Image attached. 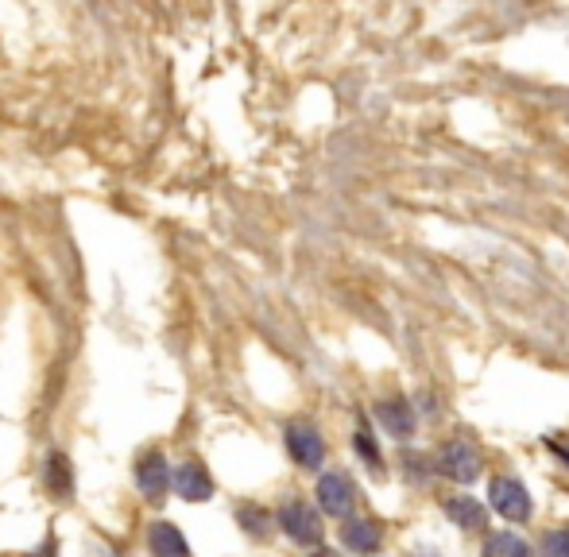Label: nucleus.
I'll return each instance as SVG.
<instances>
[{
	"mask_svg": "<svg viewBox=\"0 0 569 557\" xmlns=\"http://www.w3.org/2000/svg\"><path fill=\"white\" fill-rule=\"evenodd\" d=\"M151 554L155 557H190V546L171 523H155L151 527Z\"/></svg>",
	"mask_w": 569,
	"mask_h": 557,
	"instance_id": "nucleus-8",
	"label": "nucleus"
},
{
	"mask_svg": "<svg viewBox=\"0 0 569 557\" xmlns=\"http://www.w3.org/2000/svg\"><path fill=\"white\" fill-rule=\"evenodd\" d=\"M380 422L388 426L395 438H411L415 434V418L407 411V403H399V399H391V403H380Z\"/></svg>",
	"mask_w": 569,
	"mask_h": 557,
	"instance_id": "nucleus-10",
	"label": "nucleus"
},
{
	"mask_svg": "<svg viewBox=\"0 0 569 557\" xmlns=\"http://www.w3.org/2000/svg\"><path fill=\"white\" fill-rule=\"evenodd\" d=\"M136 484H140V492L148 499H159L167 492V484H171V469H167V457L163 453H148V457H140V465H136Z\"/></svg>",
	"mask_w": 569,
	"mask_h": 557,
	"instance_id": "nucleus-6",
	"label": "nucleus"
},
{
	"mask_svg": "<svg viewBox=\"0 0 569 557\" xmlns=\"http://www.w3.org/2000/svg\"><path fill=\"white\" fill-rule=\"evenodd\" d=\"M438 469L446 472L450 480L457 484H469V480H477L480 476V457L473 445H465V441H453L442 449V457H438Z\"/></svg>",
	"mask_w": 569,
	"mask_h": 557,
	"instance_id": "nucleus-3",
	"label": "nucleus"
},
{
	"mask_svg": "<svg viewBox=\"0 0 569 557\" xmlns=\"http://www.w3.org/2000/svg\"><path fill=\"white\" fill-rule=\"evenodd\" d=\"M171 484H175V492L182 499H190V503H202V499L213 496V480L206 476V469L198 465V461H186L175 476H171Z\"/></svg>",
	"mask_w": 569,
	"mask_h": 557,
	"instance_id": "nucleus-7",
	"label": "nucleus"
},
{
	"mask_svg": "<svg viewBox=\"0 0 569 557\" xmlns=\"http://www.w3.org/2000/svg\"><path fill=\"white\" fill-rule=\"evenodd\" d=\"M287 449H291V457L299 461L302 469H318L322 465V457H326V441L322 434L314 430V426H287Z\"/></svg>",
	"mask_w": 569,
	"mask_h": 557,
	"instance_id": "nucleus-2",
	"label": "nucleus"
},
{
	"mask_svg": "<svg viewBox=\"0 0 569 557\" xmlns=\"http://www.w3.org/2000/svg\"><path fill=\"white\" fill-rule=\"evenodd\" d=\"M341 538H345V546H349V550L372 554V550L380 546V527H376V523H364V519H353L349 527L341 530Z\"/></svg>",
	"mask_w": 569,
	"mask_h": 557,
	"instance_id": "nucleus-11",
	"label": "nucleus"
},
{
	"mask_svg": "<svg viewBox=\"0 0 569 557\" xmlns=\"http://www.w3.org/2000/svg\"><path fill=\"white\" fill-rule=\"evenodd\" d=\"M446 515H450L457 527H465V530L488 527V515H484V507H480L477 499H469V496L446 499Z\"/></svg>",
	"mask_w": 569,
	"mask_h": 557,
	"instance_id": "nucleus-9",
	"label": "nucleus"
},
{
	"mask_svg": "<svg viewBox=\"0 0 569 557\" xmlns=\"http://www.w3.org/2000/svg\"><path fill=\"white\" fill-rule=\"evenodd\" d=\"M357 449L372 461V465L380 461V453H376V445H372V438H368V430H364V426H360V434H357Z\"/></svg>",
	"mask_w": 569,
	"mask_h": 557,
	"instance_id": "nucleus-14",
	"label": "nucleus"
},
{
	"mask_svg": "<svg viewBox=\"0 0 569 557\" xmlns=\"http://www.w3.org/2000/svg\"><path fill=\"white\" fill-rule=\"evenodd\" d=\"M318 503H322L326 515L345 519V515L353 511V484H349V476H341V472L322 476V480H318Z\"/></svg>",
	"mask_w": 569,
	"mask_h": 557,
	"instance_id": "nucleus-4",
	"label": "nucleus"
},
{
	"mask_svg": "<svg viewBox=\"0 0 569 557\" xmlns=\"http://www.w3.org/2000/svg\"><path fill=\"white\" fill-rule=\"evenodd\" d=\"M318 557H333V554H318Z\"/></svg>",
	"mask_w": 569,
	"mask_h": 557,
	"instance_id": "nucleus-15",
	"label": "nucleus"
},
{
	"mask_svg": "<svg viewBox=\"0 0 569 557\" xmlns=\"http://www.w3.org/2000/svg\"><path fill=\"white\" fill-rule=\"evenodd\" d=\"M542 550H546V557H569V530H554V534H546Z\"/></svg>",
	"mask_w": 569,
	"mask_h": 557,
	"instance_id": "nucleus-13",
	"label": "nucleus"
},
{
	"mask_svg": "<svg viewBox=\"0 0 569 557\" xmlns=\"http://www.w3.org/2000/svg\"><path fill=\"white\" fill-rule=\"evenodd\" d=\"M279 523H283V530H287L295 542H302V546H310V542H318V538H322V523H318V515H314L302 499L287 503V507L279 511Z\"/></svg>",
	"mask_w": 569,
	"mask_h": 557,
	"instance_id": "nucleus-5",
	"label": "nucleus"
},
{
	"mask_svg": "<svg viewBox=\"0 0 569 557\" xmlns=\"http://www.w3.org/2000/svg\"><path fill=\"white\" fill-rule=\"evenodd\" d=\"M484 557H531V546L515 534H492L484 546Z\"/></svg>",
	"mask_w": 569,
	"mask_h": 557,
	"instance_id": "nucleus-12",
	"label": "nucleus"
},
{
	"mask_svg": "<svg viewBox=\"0 0 569 557\" xmlns=\"http://www.w3.org/2000/svg\"><path fill=\"white\" fill-rule=\"evenodd\" d=\"M488 499H492V507H496L508 523H523V519L531 515V496H527V488H523L519 480H508V476L492 480Z\"/></svg>",
	"mask_w": 569,
	"mask_h": 557,
	"instance_id": "nucleus-1",
	"label": "nucleus"
}]
</instances>
